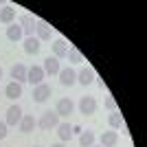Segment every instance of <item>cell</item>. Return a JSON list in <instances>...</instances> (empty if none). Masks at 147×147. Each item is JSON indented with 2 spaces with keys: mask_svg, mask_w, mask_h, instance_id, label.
Segmentation results:
<instances>
[{
  "mask_svg": "<svg viewBox=\"0 0 147 147\" xmlns=\"http://www.w3.org/2000/svg\"><path fill=\"white\" fill-rule=\"evenodd\" d=\"M59 125V117H57L55 110H46L42 117L37 119V127L44 129V132H51V129H55Z\"/></svg>",
  "mask_w": 147,
  "mask_h": 147,
  "instance_id": "cell-1",
  "label": "cell"
},
{
  "mask_svg": "<svg viewBox=\"0 0 147 147\" xmlns=\"http://www.w3.org/2000/svg\"><path fill=\"white\" fill-rule=\"evenodd\" d=\"M18 24H20V29H22V35L24 37H33L35 35V20L31 18L29 13H22V16H20Z\"/></svg>",
  "mask_w": 147,
  "mask_h": 147,
  "instance_id": "cell-2",
  "label": "cell"
},
{
  "mask_svg": "<svg viewBox=\"0 0 147 147\" xmlns=\"http://www.w3.org/2000/svg\"><path fill=\"white\" fill-rule=\"evenodd\" d=\"M44 68L42 66H31L29 70H26V81H29L31 86L35 88V86H40V84H44Z\"/></svg>",
  "mask_w": 147,
  "mask_h": 147,
  "instance_id": "cell-3",
  "label": "cell"
},
{
  "mask_svg": "<svg viewBox=\"0 0 147 147\" xmlns=\"http://www.w3.org/2000/svg\"><path fill=\"white\" fill-rule=\"evenodd\" d=\"M79 112L84 114V117H92V114L97 112V99H94V97H81Z\"/></svg>",
  "mask_w": 147,
  "mask_h": 147,
  "instance_id": "cell-4",
  "label": "cell"
},
{
  "mask_svg": "<svg viewBox=\"0 0 147 147\" xmlns=\"http://www.w3.org/2000/svg\"><path fill=\"white\" fill-rule=\"evenodd\" d=\"M51 92H53V90H51L49 84H40V86L33 88V101H35V103H44V101H49Z\"/></svg>",
  "mask_w": 147,
  "mask_h": 147,
  "instance_id": "cell-5",
  "label": "cell"
},
{
  "mask_svg": "<svg viewBox=\"0 0 147 147\" xmlns=\"http://www.w3.org/2000/svg\"><path fill=\"white\" fill-rule=\"evenodd\" d=\"M22 108H20L18 103H13V105H9V110H7V119H5V123L7 125H18L20 121H22Z\"/></svg>",
  "mask_w": 147,
  "mask_h": 147,
  "instance_id": "cell-6",
  "label": "cell"
},
{
  "mask_svg": "<svg viewBox=\"0 0 147 147\" xmlns=\"http://www.w3.org/2000/svg\"><path fill=\"white\" fill-rule=\"evenodd\" d=\"M55 112H57V117H70V114H73L75 112V103L73 101H70V99H59V101H57V105H55Z\"/></svg>",
  "mask_w": 147,
  "mask_h": 147,
  "instance_id": "cell-7",
  "label": "cell"
},
{
  "mask_svg": "<svg viewBox=\"0 0 147 147\" xmlns=\"http://www.w3.org/2000/svg\"><path fill=\"white\" fill-rule=\"evenodd\" d=\"M57 77H59V84H61V86H68V88H70V86L77 84V73H75L73 68H61Z\"/></svg>",
  "mask_w": 147,
  "mask_h": 147,
  "instance_id": "cell-8",
  "label": "cell"
},
{
  "mask_svg": "<svg viewBox=\"0 0 147 147\" xmlns=\"http://www.w3.org/2000/svg\"><path fill=\"white\" fill-rule=\"evenodd\" d=\"M94 79H97V75H94V70L90 66H84L77 73V81H79L81 86H90V84H94Z\"/></svg>",
  "mask_w": 147,
  "mask_h": 147,
  "instance_id": "cell-9",
  "label": "cell"
},
{
  "mask_svg": "<svg viewBox=\"0 0 147 147\" xmlns=\"http://www.w3.org/2000/svg\"><path fill=\"white\" fill-rule=\"evenodd\" d=\"M68 49H70V44H68L64 37H57L55 44H53V57H55V59L66 57V55H68Z\"/></svg>",
  "mask_w": 147,
  "mask_h": 147,
  "instance_id": "cell-10",
  "label": "cell"
},
{
  "mask_svg": "<svg viewBox=\"0 0 147 147\" xmlns=\"http://www.w3.org/2000/svg\"><path fill=\"white\" fill-rule=\"evenodd\" d=\"M57 136H59V143H66L73 138V125L68 121H59V125H57Z\"/></svg>",
  "mask_w": 147,
  "mask_h": 147,
  "instance_id": "cell-11",
  "label": "cell"
},
{
  "mask_svg": "<svg viewBox=\"0 0 147 147\" xmlns=\"http://www.w3.org/2000/svg\"><path fill=\"white\" fill-rule=\"evenodd\" d=\"M35 37L40 42H46L51 40V26L44 22V20H35Z\"/></svg>",
  "mask_w": 147,
  "mask_h": 147,
  "instance_id": "cell-12",
  "label": "cell"
},
{
  "mask_svg": "<svg viewBox=\"0 0 147 147\" xmlns=\"http://www.w3.org/2000/svg\"><path fill=\"white\" fill-rule=\"evenodd\" d=\"M18 127H20V132H22V134H31V132L37 127V119H33V114H24V117H22V121L18 123Z\"/></svg>",
  "mask_w": 147,
  "mask_h": 147,
  "instance_id": "cell-13",
  "label": "cell"
},
{
  "mask_svg": "<svg viewBox=\"0 0 147 147\" xmlns=\"http://www.w3.org/2000/svg\"><path fill=\"white\" fill-rule=\"evenodd\" d=\"M26 70H29V68H26L24 64H16V66L11 68V79L22 86V84L26 81Z\"/></svg>",
  "mask_w": 147,
  "mask_h": 147,
  "instance_id": "cell-14",
  "label": "cell"
},
{
  "mask_svg": "<svg viewBox=\"0 0 147 147\" xmlns=\"http://www.w3.org/2000/svg\"><path fill=\"white\" fill-rule=\"evenodd\" d=\"M44 75H59V70H61V66H59V59H55V57H46L44 59Z\"/></svg>",
  "mask_w": 147,
  "mask_h": 147,
  "instance_id": "cell-15",
  "label": "cell"
},
{
  "mask_svg": "<svg viewBox=\"0 0 147 147\" xmlns=\"http://www.w3.org/2000/svg\"><path fill=\"white\" fill-rule=\"evenodd\" d=\"M99 141H101L99 143L101 147H114L119 143V134L114 132V129H110V132H103V134L99 136Z\"/></svg>",
  "mask_w": 147,
  "mask_h": 147,
  "instance_id": "cell-16",
  "label": "cell"
},
{
  "mask_svg": "<svg viewBox=\"0 0 147 147\" xmlns=\"http://www.w3.org/2000/svg\"><path fill=\"white\" fill-rule=\"evenodd\" d=\"M5 97L7 99H13V101L20 99V97H22V86L16 84V81H9V84L5 86Z\"/></svg>",
  "mask_w": 147,
  "mask_h": 147,
  "instance_id": "cell-17",
  "label": "cell"
},
{
  "mask_svg": "<svg viewBox=\"0 0 147 147\" xmlns=\"http://www.w3.org/2000/svg\"><path fill=\"white\" fill-rule=\"evenodd\" d=\"M40 40H37L35 35L33 37H24V53H29V55H37L40 53Z\"/></svg>",
  "mask_w": 147,
  "mask_h": 147,
  "instance_id": "cell-18",
  "label": "cell"
},
{
  "mask_svg": "<svg viewBox=\"0 0 147 147\" xmlns=\"http://www.w3.org/2000/svg\"><path fill=\"white\" fill-rule=\"evenodd\" d=\"M0 22H2V24H13V22H16V9H13V7H2V9H0Z\"/></svg>",
  "mask_w": 147,
  "mask_h": 147,
  "instance_id": "cell-19",
  "label": "cell"
},
{
  "mask_svg": "<svg viewBox=\"0 0 147 147\" xmlns=\"http://www.w3.org/2000/svg\"><path fill=\"white\" fill-rule=\"evenodd\" d=\"M7 40H9V42H20V40H22V29H20L18 22H13V24L7 26Z\"/></svg>",
  "mask_w": 147,
  "mask_h": 147,
  "instance_id": "cell-20",
  "label": "cell"
},
{
  "mask_svg": "<svg viewBox=\"0 0 147 147\" xmlns=\"http://www.w3.org/2000/svg\"><path fill=\"white\" fill-rule=\"evenodd\" d=\"M79 145L81 147H92L94 145V132H92V129H84L79 134Z\"/></svg>",
  "mask_w": 147,
  "mask_h": 147,
  "instance_id": "cell-21",
  "label": "cell"
},
{
  "mask_svg": "<svg viewBox=\"0 0 147 147\" xmlns=\"http://www.w3.org/2000/svg\"><path fill=\"white\" fill-rule=\"evenodd\" d=\"M108 123H110V127L112 129H119V127H121V125H123V117H121V112H112V114H110V117H108Z\"/></svg>",
  "mask_w": 147,
  "mask_h": 147,
  "instance_id": "cell-22",
  "label": "cell"
},
{
  "mask_svg": "<svg viewBox=\"0 0 147 147\" xmlns=\"http://www.w3.org/2000/svg\"><path fill=\"white\" fill-rule=\"evenodd\" d=\"M66 57L73 61V64H79V61H84V55H81V53L75 49V46H70V49H68V55H66Z\"/></svg>",
  "mask_w": 147,
  "mask_h": 147,
  "instance_id": "cell-23",
  "label": "cell"
},
{
  "mask_svg": "<svg viewBox=\"0 0 147 147\" xmlns=\"http://www.w3.org/2000/svg\"><path fill=\"white\" fill-rule=\"evenodd\" d=\"M105 108H108L110 112H117L119 110V108H117V101H114L112 97H105Z\"/></svg>",
  "mask_w": 147,
  "mask_h": 147,
  "instance_id": "cell-24",
  "label": "cell"
},
{
  "mask_svg": "<svg viewBox=\"0 0 147 147\" xmlns=\"http://www.w3.org/2000/svg\"><path fill=\"white\" fill-rule=\"evenodd\" d=\"M7 127H9V125H7L5 121H0V141H2V138H7V134H9V132H7Z\"/></svg>",
  "mask_w": 147,
  "mask_h": 147,
  "instance_id": "cell-25",
  "label": "cell"
},
{
  "mask_svg": "<svg viewBox=\"0 0 147 147\" xmlns=\"http://www.w3.org/2000/svg\"><path fill=\"white\" fill-rule=\"evenodd\" d=\"M81 132H84V129H81L79 125H73V134H81Z\"/></svg>",
  "mask_w": 147,
  "mask_h": 147,
  "instance_id": "cell-26",
  "label": "cell"
},
{
  "mask_svg": "<svg viewBox=\"0 0 147 147\" xmlns=\"http://www.w3.org/2000/svg\"><path fill=\"white\" fill-rule=\"evenodd\" d=\"M94 81H97V86H99V88H105V81H103V79H94Z\"/></svg>",
  "mask_w": 147,
  "mask_h": 147,
  "instance_id": "cell-27",
  "label": "cell"
},
{
  "mask_svg": "<svg viewBox=\"0 0 147 147\" xmlns=\"http://www.w3.org/2000/svg\"><path fill=\"white\" fill-rule=\"evenodd\" d=\"M51 147H66L64 143H55V145H51Z\"/></svg>",
  "mask_w": 147,
  "mask_h": 147,
  "instance_id": "cell-28",
  "label": "cell"
},
{
  "mask_svg": "<svg viewBox=\"0 0 147 147\" xmlns=\"http://www.w3.org/2000/svg\"><path fill=\"white\" fill-rule=\"evenodd\" d=\"M0 79H2V68H0Z\"/></svg>",
  "mask_w": 147,
  "mask_h": 147,
  "instance_id": "cell-29",
  "label": "cell"
},
{
  "mask_svg": "<svg viewBox=\"0 0 147 147\" xmlns=\"http://www.w3.org/2000/svg\"><path fill=\"white\" fill-rule=\"evenodd\" d=\"M92 147H101V145H92Z\"/></svg>",
  "mask_w": 147,
  "mask_h": 147,
  "instance_id": "cell-30",
  "label": "cell"
},
{
  "mask_svg": "<svg viewBox=\"0 0 147 147\" xmlns=\"http://www.w3.org/2000/svg\"><path fill=\"white\" fill-rule=\"evenodd\" d=\"M37 147H40V145H37Z\"/></svg>",
  "mask_w": 147,
  "mask_h": 147,
  "instance_id": "cell-31",
  "label": "cell"
}]
</instances>
